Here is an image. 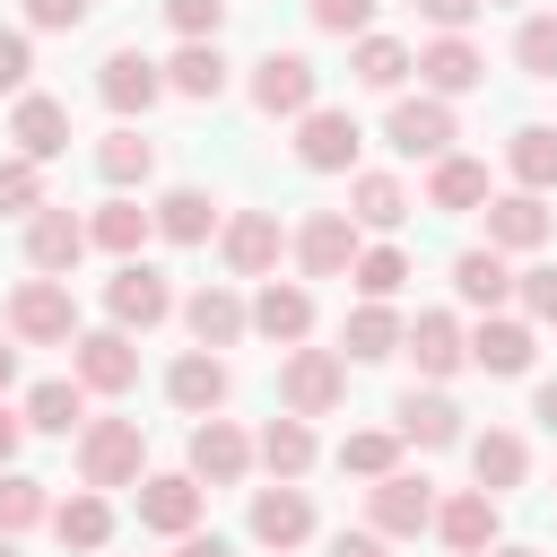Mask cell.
Returning a JSON list of instances; mask_svg holds the SVG:
<instances>
[{"mask_svg": "<svg viewBox=\"0 0 557 557\" xmlns=\"http://www.w3.org/2000/svg\"><path fill=\"white\" fill-rule=\"evenodd\" d=\"M383 139L400 148V157H453V104L444 96H400L392 113H383Z\"/></svg>", "mask_w": 557, "mask_h": 557, "instance_id": "cell-9", "label": "cell"}, {"mask_svg": "<svg viewBox=\"0 0 557 557\" xmlns=\"http://www.w3.org/2000/svg\"><path fill=\"white\" fill-rule=\"evenodd\" d=\"M513 287H522V305H531V322H557V270H522Z\"/></svg>", "mask_w": 557, "mask_h": 557, "instance_id": "cell-50", "label": "cell"}, {"mask_svg": "<svg viewBox=\"0 0 557 557\" xmlns=\"http://www.w3.org/2000/svg\"><path fill=\"white\" fill-rule=\"evenodd\" d=\"M400 348L418 357V374H426L435 392H444V383L470 366V339H461V322H453V313H418V322L400 331Z\"/></svg>", "mask_w": 557, "mask_h": 557, "instance_id": "cell-18", "label": "cell"}, {"mask_svg": "<svg viewBox=\"0 0 557 557\" xmlns=\"http://www.w3.org/2000/svg\"><path fill=\"white\" fill-rule=\"evenodd\" d=\"M183 331H191L200 348H235V339L252 331V305H244L226 278H209V287H191V296H183Z\"/></svg>", "mask_w": 557, "mask_h": 557, "instance_id": "cell-14", "label": "cell"}, {"mask_svg": "<svg viewBox=\"0 0 557 557\" xmlns=\"http://www.w3.org/2000/svg\"><path fill=\"white\" fill-rule=\"evenodd\" d=\"M26 70H35V44L17 26H0V96H26Z\"/></svg>", "mask_w": 557, "mask_h": 557, "instance_id": "cell-49", "label": "cell"}, {"mask_svg": "<svg viewBox=\"0 0 557 557\" xmlns=\"http://www.w3.org/2000/svg\"><path fill=\"white\" fill-rule=\"evenodd\" d=\"M148 235H157V218H148L131 191H122V200H104V209L87 218V244H104L113 261H139V244H148Z\"/></svg>", "mask_w": 557, "mask_h": 557, "instance_id": "cell-36", "label": "cell"}, {"mask_svg": "<svg viewBox=\"0 0 557 557\" xmlns=\"http://www.w3.org/2000/svg\"><path fill=\"white\" fill-rule=\"evenodd\" d=\"M505 165H513L522 191H557V122H522L505 139Z\"/></svg>", "mask_w": 557, "mask_h": 557, "instance_id": "cell-37", "label": "cell"}, {"mask_svg": "<svg viewBox=\"0 0 557 557\" xmlns=\"http://www.w3.org/2000/svg\"><path fill=\"white\" fill-rule=\"evenodd\" d=\"M17 444H26V418L0 400V470H17Z\"/></svg>", "mask_w": 557, "mask_h": 557, "instance_id": "cell-53", "label": "cell"}, {"mask_svg": "<svg viewBox=\"0 0 557 557\" xmlns=\"http://www.w3.org/2000/svg\"><path fill=\"white\" fill-rule=\"evenodd\" d=\"M252 331H261V339H278V348H305V331H313V287L270 278V287L252 296Z\"/></svg>", "mask_w": 557, "mask_h": 557, "instance_id": "cell-25", "label": "cell"}, {"mask_svg": "<svg viewBox=\"0 0 557 557\" xmlns=\"http://www.w3.org/2000/svg\"><path fill=\"white\" fill-rule=\"evenodd\" d=\"M244 470H252V435H244L235 418H200V426H191V479L235 487Z\"/></svg>", "mask_w": 557, "mask_h": 557, "instance_id": "cell-20", "label": "cell"}, {"mask_svg": "<svg viewBox=\"0 0 557 557\" xmlns=\"http://www.w3.org/2000/svg\"><path fill=\"white\" fill-rule=\"evenodd\" d=\"M252 461H261L278 487H296V479L313 470V426H305V418H270L261 444H252Z\"/></svg>", "mask_w": 557, "mask_h": 557, "instance_id": "cell-34", "label": "cell"}, {"mask_svg": "<svg viewBox=\"0 0 557 557\" xmlns=\"http://www.w3.org/2000/svg\"><path fill=\"white\" fill-rule=\"evenodd\" d=\"M409 70H418V52H409L400 35H357V52H348V78H357V87H374V96H392Z\"/></svg>", "mask_w": 557, "mask_h": 557, "instance_id": "cell-35", "label": "cell"}, {"mask_svg": "<svg viewBox=\"0 0 557 557\" xmlns=\"http://www.w3.org/2000/svg\"><path fill=\"white\" fill-rule=\"evenodd\" d=\"M426 531H435L453 557H487V548H496V496H487V487H461V496H444V505H435V522H426Z\"/></svg>", "mask_w": 557, "mask_h": 557, "instance_id": "cell-15", "label": "cell"}, {"mask_svg": "<svg viewBox=\"0 0 557 557\" xmlns=\"http://www.w3.org/2000/svg\"><path fill=\"white\" fill-rule=\"evenodd\" d=\"M35 209H44V165L0 157V218H35Z\"/></svg>", "mask_w": 557, "mask_h": 557, "instance_id": "cell-45", "label": "cell"}, {"mask_svg": "<svg viewBox=\"0 0 557 557\" xmlns=\"http://www.w3.org/2000/svg\"><path fill=\"white\" fill-rule=\"evenodd\" d=\"M96 96H104L122 122H139V113L165 96V61H148L139 44H113V52L96 61Z\"/></svg>", "mask_w": 557, "mask_h": 557, "instance_id": "cell-6", "label": "cell"}, {"mask_svg": "<svg viewBox=\"0 0 557 557\" xmlns=\"http://www.w3.org/2000/svg\"><path fill=\"white\" fill-rule=\"evenodd\" d=\"M165 26H174L183 44H218V26H226V0H165Z\"/></svg>", "mask_w": 557, "mask_h": 557, "instance_id": "cell-46", "label": "cell"}, {"mask_svg": "<svg viewBox=\"0 0 557 557\" xmlns=\"http://www.w3.org/2000/svg\"><path fill=\"white\" fill-rule=\"evenodd\" d=\"M165 392H174L183 418H218V409H226V357H218V348H183V357L165 366Z\"/></svg>", "mask_w": 557, "mask_h": 557, "instance_id": "cell-19", "label": "cell"}, {"mask_svg": "<svg viewBox=\"0 0 557 557\" xmlns=\"http://www.w3.org/2000/svg\"><path fill=\"white\" fill-rule=\"evenodd\" d=\"M453 296H461V305H479V313H496V305L513 296V270H505V252H487V244L453 252Z\"/></svg>", "mask_w": 557, "mask_h": 557, "instance_id": "cell-32", "label": "cell"}, {"mask_svg": "<svg viewBox=\"0 0 557 557\" xmlns=\"http://www.w3.org/2000/svg\"><path fill=\"white\" fill-rule=\"evenodd\" d=\"M426 522H435V487H426V470H392V479L366 487V531H383V540H418Z\"/></svg>", "mask_w": 557, "mask_h": 557, "instance_id": "cell-5", "label": "cell"}, {"mask_svg": "<svg viewBox=\"0 0 557 557\" xmlns=\"http://www.w3.org/2000/svg\"><path fill=\"white\" fill-rule=\"evenodd\" d=\"M157 235L165 244H209V226H218V200L200 191V183H174V191H157Z\"/></svg>", "mask_w": 557, "mask_h": 557, "instance_id": "cell-31", "label": "cell"}, {"mask_svg": "<svg viewBox=\"0 0 557 557\" xmlns=\"http://www.w3.org/2000/svg\"><path fill=\"white\" fill-rule=\"evenodd\" d=\"M305 17H313L322 35H366V26H374V0H305Z\"/></svg>", "mask_w": 557, "mask_h": 557, "instance_id": "cell-47", "label": "cell"}, {"mask_svg": "<svg viewBox=\"0 0 557 557\" xmlns=\"http://www.w3.org/2000/svg\"><path fill=\"white\" fill-rule=\"evenodd\" d=\"M174 557H235V548H226L218 531H183V540H174Z\"/></svg>", "mask_w": 557, "mask_h": 557, "instance_id": "cell-54", "label": "cell"}, {"mask_svg": "<svg viewBox=\"0 0 557 557\" xmlns=\"http://www.w3.org/2000/svg\"><path fill=\"white\" fill-rule=\"evenodd\" d=\"M52 531H61V548H104V540H113V505H104L96 487H78V496L52 505Z\"/></svg>", "mask_w": 557, "mask_h": 557, "instance_id": "cell-39", "label": "cell"}, {"mask_svg": "<svg viewBox=\"0 0 557 557\" xmlns=\"http://www.w3.org/2000/svg\"><path fill=\"white\" fill-rule=\"evenodd\" d=\"M513 70H522V78H557V17H548V9L513 26Z\"/></svg>", "mask_w": 557, "mask_h": 557, "instance_id": "cell-44", "label": "cell"}, {"mask_svg": "<svg viewBox=\"0 0 557 557\" xmlns=\"http://www.w3.org/2000/svg\"><path fill=\"white\" fill-rule=\"evenodd\" d=\"M165 87L191 96V104H218V96H226V52H218V44H183V52L165 61Z\"/></svg>", "mask_w": 557, "mask_h": 557, "instance_id": "cell-38", "label": "cell"}, {"mask_svg": "<svg viewBox=\"0 0 557 557\" xmlns=\"http://www.w3.org/2000/svg\"><path fill=\"white\" fill-rule=\"evenodd\" d=\"M357 148H366V131H357V113H339V104H313V113L296 122V165H305V174H348Z\"/></svg>", "mask_w": 557, "mask_h": 557, "instance_id": "cell-7", "label": "cell"}, {"mask_svg": "<svg viewBox=\"0 0 557 557\" xmlns=\"http://www.w3.org/2000/svg\"><path fill=\"white\" fill-rule=\"evenodd\" d=\"M339 470H348V479H392V470H400V435H392V426L339 435Z\"/></svg>", "mask_w": 557, "mask_h": 557, "instance_id": "cell-42", "label": "cell"}, {"mask_svg": "<svg viewBox=\"0 0 557 557\" xmlns=\"http://www.w3.org/2000/svg\"><path fill=\"white\" fill-rule=\"evenodd\" d=\"M331 557H392V540H383V531H339Z\"/></svg>", "mask_w": 557, "mask_h": 557, "instance_id": "cell-52", "label": "cell"}, {"mask_svg": "<svg viewBox=\"0 0 557 557\" xmlns=\"http://www.w3.org/2000/svg\"><path fill=\"white\" fill-rule=\"evenodd\" d=\"M348 278H357V296H366V305H392V296H400V278H409V252H400V244H357Z\"/></svg>", "mask_w": 557, "mask_h": 557, "instance_id": "cell-40", "label": "cell"}, {"mask_svg": "<svg viewBox=\"0 0 557 557\" xmlns=\"http://www.w3.org/2000/svg\"><path fill=\"white\" fill-rule=\"evenodd\" d=\"M278 400H287V418H331L339 400H348V357L339 348H287V366H278Z\"/></svg>", "mask_w": 557, "mask_h": 557, "instance_id": "cell-2", "label": "cell"}, {"mask_svg": "<svg viewBox=\"0 0 557 557\" xmlns=\"http://www.w3.org/2000/svg\"><path fill=\"white\" fill-rule=\"evenodd\" d=\"M418 17H426L435 35H461V26L479 17V0H418Z\"/></svg>", "mask_w": 557, "mask_h": 557, "instance_id": "cell-51", "label": "cell"}, {"mask_svg": "<svg viewBox=\"0 0 557 557\" xmlns=\"http://www.w3.org/2000/svg\"><path fill=\"white\" fill-rule=\"evenodd\" d=\"M531 418H540V426L557 435V383H540V392H531Z\"/></svg>", "mask_w": 557, "mask_h": 557, "instance_id": "cell-55", "label": "cell"}, {"mask_svg": "<svg viewBox=\"0 0 557 557\" xmlns=\"http://www.w3.org/2000/svg\"><path fill=\"white\" fill-rule=\"evenodd\" d=\"M470 366H479V374H531V322L487 313V322L470 331Z\"/></svg>", "mask_w": 557, "mask_h": 557, "instance_id": "cell-33", "label": "cell"}, {"mask_svg": "<svg viewBox=\"0 0 557 557\" xmlns=\"http://www.w3.org/2000/svg\"><path fill=\"white\" fill-rule=\"evenodd\" d=\"M9 139H17V157H26V165H52V157L70 148V104H61V96H17Z\"/></svg>", "mask_w": 557, "mask_h": 557, "instance_id": "cell-23", "label": "cell"}, {"mask_svg": "<svg viewBox=\"0 0 557 557\" xmlns=\"http://www.w3.org/2000/svg\"><path fill=\"white\" fill-rule=\"evenodd\" d=\"M200 479L191 470H148L139 479V531H165V540H183V531H200Z\"/></svg>", "mask_w": 557, "mask_h": 557, "instance_id": "cell-12", "label": "cell"}, {"mask_svg": "<svg viewBox=\"0 0 557 557\" xmlns=\"http://www.w3.org/2000/svg\"><path fill=\"white\" fill-rule=\"evenodd\" d=\"M9 339H26V348H70V339H78V296H70V278H26V287L9 296Z\"/></svg>", "mask_w": 557, "mask_h": 557, "instance_id": "cell-3", "label": "cell"}, {"mask_svg": "<svg viewBox=\"0 0 557 557\" xmlns=\"http://www.w3.org/2000/svg\"><path fill=\"white\" fill-rule=\"evenodd\" d=\"M487 557H540V548H522V540H496V548H487Z\"/></svg>", "mask_w": 557, "mask_h": 557, "instance_id": "cell-57", "label": "cell"}, {"mask_svg": "<svg viewBox=\"0 0 557 557\" xmlns=\"http://www.w3.org/2000/svg\"><path fill=\"white\" fill-rule=\"evenodd\" d=\"M78 252H87V218H70V209L44 200V209L26 218V261H35V278H70Z\"/></svg>", "mask_w": 557, "mask_h": 557, "instance_id": "cell-13", "label": "cell"}, {"mask_svg": "<svg viewBox=\"0 0 557 557\" xmlns=\"http://www.w3.org/2000/svg\"><path fill=\"white\" fill-rule=\"evenodd\" d=\"M400 218H409L400 174H348V226H357V235H366V226H374V235H392Z\"/></svg>", "mask_w": 557, "mask_h": 557, "instance_id": "cell-30", "label": "cell"}, {"mask_svg": "<svg viewBox=\"0 0 557 557\" xmlns=\"http://www.w3.org/2000/svg\"><path fill=\"white\" fill-rule=\"evenodd\" d=\"M104 313H113V331H157V322L174 313V287H165V270H148V261H122V270L104 278Z\"/></svg>", "mask_w": 557, "mask_h": 557, "instance_id": "cell-8", "label": "cell"}, {"mask_svg": "<svg viewBox=\"0 0 557 557\" xmlns=\"http://www.w3.org/2000/svg\"><path fill=\"white\" fill-rule=\"evenodd\" d=\"M35 522H52L44 479H35V470H0V531L17 540V531H35Z\"/></svg>", "mask_w": 557, "mask_h": 557, "instance_id": "cell-43", "label": "cell"}, {"mask_svg": "<svg viewBox=\"0 0 557 557\" xmlns=\"http://www.w3.org/2000/svg\"><path fill=\"white\" fill-rule=\"evenodd\" d=\"M148 479V435L139 418H87L78 426V487H139Z\"/></svg>", "mask_w": 557, "mask_h": 557, "instance_id": "cell-1", "label": "cell"}, {"mask_svg": "<svg viewBox=\"0 0 557 557\" xmlns=\"http://www.w3.org/2000/svg\"><path fill=\"white\" fill-rule=\"evenodd\" d=\"M17 418H26L35 435H78V426H87V383H78V374H52V383L26 392Z\"/></svg>", "mask_w": 557, "mask_h": 557, "instance_id": "cell-27", "label": "cell"}, {"mask_svg": "<svg viewBox=\"0 0 557 557\" xmlns=\"http://www.w3.org/2000/svg\"><path fill=\"white\" fill-rule=\"evenodd\" d=\"M548 209H540V191H487V252H540L548 244Z\"/></svg>", "mask_w": 557, "mask_h": 557, "instance_id": "cell-16", "label": "cell"}, {"mask_svg": "<svg viewBox=\"0 0 557 557\" xmlns=\"http://www.w3.org/2000/svg\"><path fill=\"white\" fill-rule=\"evenodd\" d=\"M0 557H26V548H17V540H9V531H0Z\"/></svg>", "mask_w": 557, "mask_h": 557, "instance_id": "cell-58", "label": "cell"}, {"mask_svg": "<svg viewBox=\"0 0 557 557\" xmlns=\"http://www.w3.org/2000/svg\"><path fill=\"white\" fill-rule=\"evenodd\" d=\"M252 104H261L270 122H305V113L322 104V70H313L305 52H261V61H252Z\"/></svg>", "mask_w": 557, "mask_h": 557, "instance_id": "cell-4", "label": "cell"}, {"mask_svg": "<svg viewBox=\"0 0 557 557\" xmlns=\"http://www.w3.org/2000/svg\"><path fill=\"white\" fill-rule=\"evenodd\" d=\"M9 383H17V348L0 339V392H9Z\"/></svg>", "mask_w": 557, "mask_h": 557, "instance_id": "cell-56", "label": "cell"}, {"mask_svg": "<svg viewBox=\"0 0 557 557\" xmlns=\"http://www.w3.org/2000/svg\"><path fill=\"white\" fill-rule=\"evenodd\" d=\"M87 9L96 0H26V26L35 35H70V26H87Z\"/></svg>", "mask_w": 557, "mask_h": 557, "instance_id": "cell-48", "label": "cell"}, {"mask_svg": "<svg viewBox=\"0 0 557 557\" xmlns=\"http://www.w3.org/2000/svg\"><path fill=\"white\" fill-rule=\"evenodd\" d=\"M522 470H531V444H522L513 426H487V435H470V479H479L487 496L522 487Z\"/></svg>", "mask_w": 557, "mask_h": 557, "instance_id": "cell-28", "label": "cell"}, {"mask_svg": "<svg viewBox=\"0 0 557 557\" xmlns=\"http://www.w3.org/2000/svg\"><path fill=\"white\" fill-rule=\"evenodd\" d=\"M392 435H400V444H418V453H444V444H461V409H453L435 383H426V392H400Z\"/></svg>", "mask_w": 557, "mask_h": 557, "instance_id": "cell-24", "label": "cell"}, {"mask_svg": "<svg viewBox=\"0 0 557 557\" xmlns=\"http://www.w3.org/2000/svg\"><path fill=\"white\" fill-rule=\"evenodd\" d=\"M252 540L261 548H305L313 540V496L305 487H278V479L252 487Z\"/></svg>", "mask_w": 557, "mask_h": 557, "instance_id": "cell-21", "label": "cell"}, {"mask_svg": "<svg viewBox=\"0 0 557 557\" xmlns=\"http://www.w3.org/2000/svg\"><path fill=\"white\" fill-rule=\"evenodd\" d=\"M296 261H305V278H348V261H357L348 209H313V218L296 226Z\"/></svg>", "mask_w": 557, "mask_h": 557, "instance_id": "cell-17", "label": "cell"}, {"mask_svg": "<svg viewBox=\"0 0 557 557\" xmlns=\"http://www.w3.org/2000/svg\"><path fill=\"white\" fill-rule=\"evenodd\" d=\"M392 348H400V313H392V305H357L348 331H339V357L374 366V357H392Z\"/></svg>", "mask_w": 557, "mask_h": 557, "instance_id": "cell-41", "label": "cell"}, {"mask_svg": "<svg viewBox=\"0 0 557 557\" xmlns=\"http://www.w3.org/2000/svg\"><path fill=\"white\" fill-rule=\"evenodd\" d=\"M479 9H522V0H479Z\"/></svg>", "mask_w": 557, "mask_h": 557, "instance_id": "cell-59", "label": "cell"}, {"mask_svg": "<svg viewBox=\"0 0 557 557\" xmlns=\"http://www.w3.org/2000/svg\"><path fill=\"white\" fill-rule=\"evenodd\" d=\"M426 209H444V218L487 209V165H479V157H435V174H426Z\"/></svg>", "mask_w": 557, "mask_h": 557, "instance_id": "cell-29", "label": "cell"}, {"mask_svg": "<svg viewBox=\"0 0 557 557\" xmlns=\"http://www.w3.org/2000/svg\"><path fill=\"white\" fill-rule=\"evenodd\" d=\"M70 374L87 383V392H131L139 383V348H131V331H78L70 339Z\"/></svg>", "mask_w": 557, "mask_h": 557, "instance_id": "cell-11", "label": "cell"}, {"mask_svg": "<svg viewBox=\"0 0 557 557\" xmlns=\"http://www.w3.org/2000/svg\"><path fill=\"white\" fill-rule=\"evenodd\" d=\"M96 174H104L113 191H131V183H148V174H157V139H148L139 122H113V131L96 139Z\"/></svg>", "mask_w": 557, "mask_h": 557, "instance_id": "cell-26", "label": "cell"}, {"mask_svg": "<svg viewBox=\"0 0 557 557\" xmlns=\"http://www.w3.org/2000/svg\"><path fill=\"white\" fill-rule=\"evenodd\" d=\"M418 78H426V96H470V87H487V61H479V44L470 35H435L426 52H418Z\"/></svg>", "mask_w": 557, "mask_h": 557, "instance_id": "cell-22", "label": "cell"}, {"mask_svg": "<svg viewBox=\"0 0 557 557\" xmlns=\"http://www.w3.org/2000/svg\"><path fill=\"white\" fill-rule=\"evenodd\" d=\"M218 252H226V270H235V278H270V270H278V252H287L278 209H235V218L218 226Z\"/></svg>", "mask_w": 557, "mask_h": 557, "instance_id": "cell-10", "label": "cell"}]
</instances>
